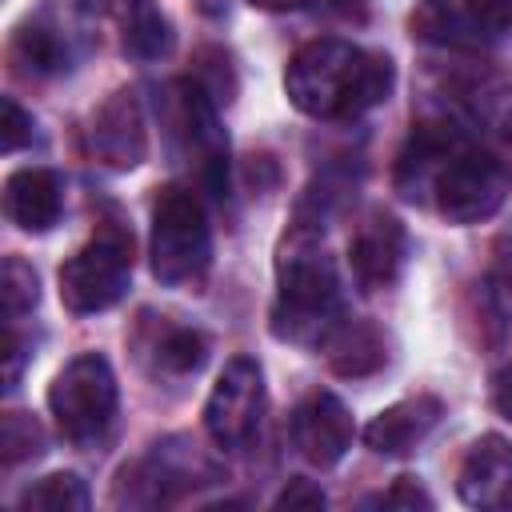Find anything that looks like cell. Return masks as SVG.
<instances>
[{"label":"cell","mask_w":512,"mask_h":512,"mask_svg":"<svg viewBox=\"0 0 512 512\" xmlns=\"http://www.w3.org/2000/svg\"><path fill=\"white\" fill-rule=\"evenodd\" d=\"M492 408L512 424V364H504V368L492 376Z\"/></svg>","instance_id":"29"},{"label":"cell","mask_w":512,"mask_h":512,"mask_svg":"<svg viewBox=\"0 0 512 512\" xmlns=\"http://www.w3.org/2000/svg\"><path fill=\"white\" fill-rule=\"evenodd\" d=\"M368 504H376V508H432V496L416 484V480H396L388 492H380L376 500H368Z\"/></svg>","instance_id":"26"},{"label":"cell","mask_w":512,"mask_h":512,"mask_svg":"<svg viewBox=\"0 0 512 512\" xmlns=\"http://www.w3.org/2000/svg\"><path fill=\"white\" fill-rule=\"evenodd\" d=\"M316 352H324L332 372H340V376H368L384 364V340L360 316H340Z\"/></svg>","instance_id":"20"},{"label":"cell","mask_w":512,"mask_h":512,"mask_svg":"<svg viewBox=\"0 0 512 512\" xmlns=\"http://www.w3.org/2000/svg\"><path fill=\"white\" fill-rule=\"evenodd\" d=\"M264 420V376L248 356H232L204 400V428L216 448H244Z\"/></svg>","instance_id":"10"},{"label":"cell","mask_w":512,"mask_h":512,"mask_svg":"<svg viewBox=\"0 0 512 512\" xmlns=\"http://www.w3.org/2000/svg\"><path fill=\"white\" fill-rule=\"evenodd\" d=\"M44 452V428L28 416V412H4L0 420V460L12 468L28 456Z\"/></svg>","instance_id":"24"},{"label":"cell","mask_w":512,"mask_h":512,"mask_svg":"<svg viewBox=\"0 0 512 512\" xmlns=\"http://www.w3.org/2000/svg\"><path fill=\"white\" fill-rule=\"evenodd\" d=\"M48 412L64 440L92 444L108 432L116 416V376L112 364L96 352L72 356L48 384Z\"/></svg>","instance_id":"7"},{"label":"cell","mask_w":512,"mask_h":512,"mask_svg":"<svg viewBox=\"0 0 512 512\" xmlns=\"http://www.w3.org/2000/svg\"><path fill=\"white\" fill-rule=\"evenodd\" d=\"M276 508H288V512H296V508H324V492H320V484H312V480H292V484L276 496Z\"/></svg>","instance_id":"27"},{"label":"cell","mask_w":512,"mask_h":512,"mask_svg":"<svg viewBox=\"0 0 512 512\" xmlns=\"http://www.w3.org/2000/svg\"><path fill=\"white\" fill-rule=\"evenodd\" d=\"M392 84V60L348 40H312L284 68L288 100L312 120H356L384 104Z\"/></svg>","instance_id":"2"},{"label":"cell","mask_w":512,"mask_h":512,"mask_svg":"<svg viewBox=\"0 0 512 512\" xmlns=\"http://www.w3.org/2000/svg\"><path fill=\"white\" fill-rule=\"evenodd\" d=\"M196 8H200L204 16H224V12H228V0H196Z\"/></svg>","instance_id":"31"},{"label":"cell","mask_w":512,"mask_h":512,"mask_svg":"<svg viewBox=\"0 0 512 512\" xmlns=\"http://www.w3.org/2000/svg\"><path fill=\"white\" fill-rule=\"evenodd\" d=\"M456 492L468 508L512 512V444L504 436H480L460 464Z\"/></svg>","instance_id":"15"},{"label":"cell","mask_w":512,"mask_h":512,"mask_svg":"<svg viewBox=\"0 0 512 512\" xmlns=\"http://www.w3.org/2000/svg\"><path fill=\"white\" fill-rule=\"evenodd\" d=\"M32 140V116L12 100V96H4V124H0V148L4 152H16V148H24Z\"/></svg>","instance_id":"25"},{"label":"cell","mask_w":512,"mask_h":512,"mask_svg":"<svg viewBox=\"0 0 512 512\" xmlns=\"http://www.w3.org/2000/svg\"><path fill=\"white\" fill-rule=\"evenodd\" d=\"M132 280V232L104 220L88 244L60 264V300L68 312L88 316L112 308Z\"/></svg>","instance_id":"5"},{"label":"cell","mask_w":512,"mask_h":512,"mask_svg":"<svg viewBox=\"0 0 512 512\" xmlns=\"http://www.w3.org/2000/svg\"><path fill=\"white\" fill-rule=\"evenodd\" d=\"M88 156L112 172H128L148 156V120L136 88H116L88 120Z\"/></svg>","instance_id":"12"},{"label":"cell","mask_w":512,"mask_h":512,"mask_svg":"<svg viewBox=\"0 0 512 512\" xmlns=\"http://www.w3.org/2000/svg\"><path fill=\"white\" fill-rule=\"evenodd\" d=\"M36 300H40V280H36V272H32L20 256H8V260H4V272H0V304H4L8 324H16L24 312H32Z\"/></svg>","instance_id":"23"},{"label":"cell","mask_w":512,"mask_h":512,"mask_svg":"<svg viewBox=\"0 0 512 512\" xmlns=\"http://www.w3.org/2000/svg\"><path fill=\"white\" fill-rule=\"evenodd\" d=\"M452 120L512 164V80L500 72H468L452 80Z\"/></svg>","instance_id":"11"},{"label":"cell","mask_w":512,"mask_h":512,"mask_svg":"<svg viewBox=\"0 0 512 512\" xmlns=\"http://www.w3.org/2000/svg\"><path fill=\"white\" fill-rule=\"evenodd\" d=\"M92 504L88 484L76 472H52L44 480H36L32 488H24L20 508H36V512H84Z\"/></svg>","instance_id":"22"},{"label":"cell","mask_w":512,"mask_h":512,"mask_svg":"<svg viewBox=\"0 0 512 512\" xmlns=\"http://www.w3.org/2000/svg\"><path fill=\"white\" fill-rule=\"evenodd\" d=\"M404 260H408V232H404V224L392 212L372 208L356 224V232L348 240L352 276L360 280V288L376 292V288H388V284L400 280Z\"/></svg>","instance_id":"14"},{"label":"cell","mask_w":512,"mask_h":512,"mask_svg":"<svg viewBox=\"0 0 512 512\" xmlns=\"http://www.w3.org/2000/svg\"><path fill=\"white\" fill-rule=\"evenodd\" d=\"M392 180L408 204H420L448 224H480L504 204L512 164L444 116L412 128L396 156Z\"/></svg>","instance_id":"1"},{"label":"cell","mask_w":512,"mask_h":512,"mask_svg":"<svg viewBox=\"0 0 512 512\" xmlns=\"http://www.w3.org/2000/svg\"><path fill=\"white\" fill-rule=\"evenodd\" d=\"M4 212L24 232H48L64 212V184L52 168H16L4 180Z\"/></svg>","instance_id":"18"},{"label":"cell","mask_w":512,"mask_h":512,"mask_svg":"<svg viewBox=\"0 0 512 512\" xmlns=\"http://www.w3.org/2000/svg\"><path fill=\"white\" fill-rule=\"evenodd\" d=\"M216 108L220 104L200 80H172L164 88V124H168V136L180 160H188L212 192H224L228 188V136L220 128Z\"/></svg>","instance_id":"6"},{"label":"cell","mask_w":512,"mask_h":512,"mask_svg":"<svg viewBox=\"0 0 512 512\" xmlns=\"http://www.w3.org/2000/svg\"><path fill=\"white\" fill-rule=\"evenodd\" d=\"M444 416V404L436 396H408L388 404L384 412L372 416V424L364 428V444L376 456H408Z\"/></svg>","instance_id":"17"},{"label":"cell","mask_w":512,"mask_h":512,"mask_svg":"<svg viewBox=\"0 0 512 512\" xmlns=\"http://www.w3.org/2000/svg\"><path fill=\"white\" fill-rule=\"evenodd\" d=\"M248 4L264 8V12H296V8H304L308 0H248Z\"/></svg>","instance_id":"30"},{"label":"cell","mask_w":512,"mask_h":512,"mask_svg":"<svg viewBox=\"0 0 512 512\" xmlns=\"http://www.w3.org/2000/svg\"><path fill=\"white\" fill-rule=\"evenodd\" d=\"M140 344H144V352H152L156 372H168V376H188L208 360V340L196 328L168 324L164 316L148 324V336Z\"/></svg>","instance_id":"21"},{"label":"cell","mask_w":512,"mask_h":512,"mask_svg":"<svg viewBox=\"0 0 512 512\" xmlns=\"http://www.w3.org/2000/svg\"><path fill=\"white\" fill-rule=\"evenodd\" d=\"M88 4H44L12 32V64L20 76H60L76 64L88 32Z\"/></svg>","instance_id":"8"},{"label":"cell","mask_w":512,"mask_h":512,"mask_svg":"<svg viewBox=\"0 0 512 512\" xmlns=\"http://www.w3.org/2000/svg\"><path fill=\"white\" fill-rule=\"evenodd\" d=\"M92 12H104L116 32H120V48L136 60H156L168 52L172 44V28L168 16L160 12L156 0H88Z\"/></svg>","instance_id":"19"},{"label":"cell","mask_w":512,"mask_h":512,"mask_svg":"<svg viewBox=\"0 0 512 512\" xmlns=\"http://www.w3.org/2000/svg\"><path fill=\"white\" fill-rule=\"evenodd\" d=\"M200 472H212V468L196 452H176L172 444H156L148 460H140L132 472L124 468L120 500L128 496V504H168L180 492H188Z\"/></svg>","instance_id":"16"},{"label":"cell","mask_w":512,"mask_h":512,"mask_svg":"<svg viewBox=\"0 0 512 512\" xmlns=\"http://www.w3.org/2000/svg\"><path fill=\"white\" fill-rule=\"evenodd\" d=\"M152 272L160 284L188 288L200 284L212 264V228L204 200L192 188H164L152 204V240H148Z\"/></svg>","instance_id":"4"},{"label":"cell","mask_w":512,"mask_h":512,"mask_svg":"<svg viewBox=\"0 0 512 512\" xmlns=\"http://www.w3.org/2000/svg\"><path fill=\"white\" fill-rule=\"evenodd\" d=\"M332 4H336V8H356L360 0H332Z\"/></svg>","instance_id":"32"},{"label":"cell","mask_w":512,"mask_h":512,"mask_svg":"<svg viewBox=\"0 0 512 512\" xmlns=\"http://www.w3.org/2000/svg\"><path fill=\"white\" fill-rule=\"evenodd\" d=\"M288 436H292V448L312 468H332L352 448V416L336 392L316 388L292 408Z\"/></svg>","instance_id":"13"},{"label":"cell","mask_w":512,"mask_h":512,"mask_svg":"<svg viewBox=\"0 0 512 512\" xmlns=\"http://www.w3.org/2000/svg\"><path fill=\"white\" fill-rule=\"evenodd\" d=\"M20 364H24V340L16 336V328H8V336H4V388H16Z\"/></svg>","instance_id":"28"},{"label":"cell","mask_w":512,"mask_h":512,"mask_svg":"<svg viewBox=\"0 0 512 512\" xmlns=\"http://www.w3.org/2000/svg\"><path fill=\"white\" fill-rule=\"evenodd\" d=\"M512 32V0H420L412 36L440 48H488Z\"/></svg>","instance_id":"9"},{"label":"cell","mask_w":512,"mask_h":512,"mask_svg":"<svg viewBox=\"0 0 512 512\" xmlns=\"http://www.w3.org/2000/svg\"><path fill=\"white\" fill-rule=\"evenodd\" d=\"M344 316L340 308V276L316 232L292 228L280 244L276 260V304H272V332L292 344L320 348L332 324Z\"/></svg>","instance_id":"3"}]
</instances>
